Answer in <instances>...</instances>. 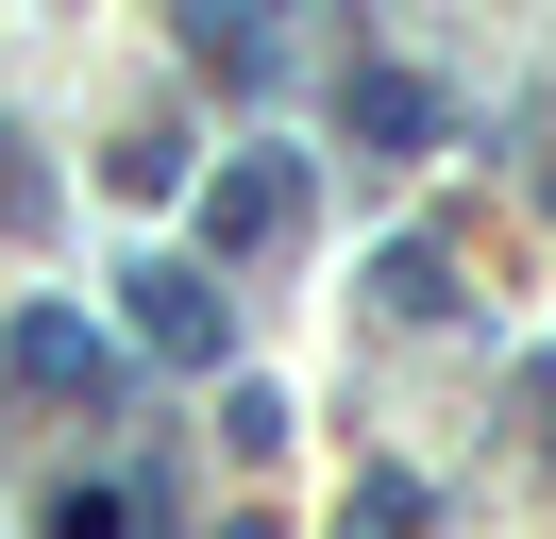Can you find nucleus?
<instances>
[{"label":"nucleus","mask_w":556,"mask_h":539,"mask_svg":"<svg viewBox=\"0 0 556 539\" xmlns=\"http://www.w3.org/2000/svg\"><path fill=\"white\" fill-rule=\"evenodd\" d=\"M287 220H304V168L287 152H237L203 186V253H287Z\"/></svg>","instance_id":"f257e3e1"},{"label":"nucleus","mask_w":556,"mask_h":539,"mask_svg":"<svg viewBox=\"0 0 556 539\" xmlns=\"http://www.w3.org/2000/svg\"><path fill=\"white\" fill-rule=\"evenodd\" d=\"M0 388H85V404H102V388H118V354L68 321V303H35V321L0 337Z\"/></svg>","instance_id":"f03ea898"},{"label":"nucleus","mask_w":556,"mask_h":539,"mask_svg":"<svg viewBox=\"0 0 556 539\" xmlns=\"http://www.w3.org/2000/svg\"><path fill=\"white\" fill-rule=\"evenodd\" d=\"M136 337L203 371V354H219V303H203V270H136Z\"/></svg>","instance_id":"7ed1b4c3"},{"label":"nucleus","mask_w":556,"mask_h":539,"mask_svg":"<svg viewBox=\"0 0 556 539\" xmlns=\"http://www.w3.org/2000/svg\"><path fill=\"white\" fill-rule=\"evenodd\" d=\"M354 135H388V152H421V135H439V101H421L405 67H354Z\"/></svg>","instance_id":"20e7f679"},{"label":"nucleus","mask_w":556,"mask_h":539,"mask_svg":"<svg viewBox=\"0 0 556 539\" xmlns=\"http://www.w3.org/2000/svg\"><path fill=\"white\" fill-rule=\"evenodd\" d=\"M0 236H51V186L17 168V135H0Z\"/></svg>","instance_id":"39448f33"},{"label":"nucleus","mask_w":556,"mask_h":539,"mask_svg":"<svg viewBox=\"0 0 556 539\" xmlns=\"http://www.w3.org/2000/svg\"><path fill=\"white\" fill-rule=\"evenodd\" d=\"M51 539H118V489H51Z\"/></svg>","instance_id":"423d86ee"}]
</instances>
